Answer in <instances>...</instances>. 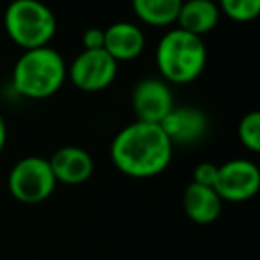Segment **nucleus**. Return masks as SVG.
<instances>
[{
    "label": "nucleus",
    "mask_w": 260,
    "mask_h": 260,
    "mask_svg": "<svg viewBox=\"0 0 260 260\" xmlns=\"http://www.w3.org/2000/svg\"><path fill=\"white\" fill-rule=\"evenodd\" d=\"M173 152L162 126L136 119L112 138L109 157L119 173L145 180L162 175L173 160Z\"/></svg>",
    "instance_id": "f257e3e1"
},
{
    "label": "nucleus",
    "mask_w": 260,
    "mask_h": 260,
    "mask_svg": "<svg viewBox=\"0 0 260 260\" xmlns=\"http://www.w3.org/2000/svg\"><path fill=\"white\" fill-rule=\"evenodd\" d=\"M68 80V64L54 47L23 50L11 72V86L27 100H45L61 91Z\"/></svg>",
    "instance_id": "f03ea898"
},
{
    "label": "nucleus",
    "mask_w": 260,
    "mask_h": 260,
    "mask_svg": "<svg viewBox=\"0 0 260 260\" xmlns=\"http://www.w3.org/2000/svg\"><path fill=\"white\" fill-rule=\"evenodd\" d=\"M207 45L203 38L171 27L155 48V66L160 79L170 86H185L200 79L207 68Z\"/></svg>",
    "instance_id": "7ed1b4c3"
},
{
    "label": "nucleus",
    "mask_w": 260,
    "mask_h": 260,
    "mask_svg": "<svg viewBox=\"0 0 260 260\" xmlns=\"http://www.w3.org/2000/svg\"><path fill=\"white\" fill-rule=\"evenodd\" d=\"M4 29L22 50L48 47L57 32V18L43 0H13L4 11Z\"/></svg>",
    "instance_id": "20e7f679"
},
{
    "label": "nucleus",
    "mask_w": 260,
    "mask_h": 260,
    "mask_svg": "<svg viewBox=\"0 0 260 260\" xmlns=\"http://www.w3.org/2000/svg\"><path fill=\"white\" fill-rule=\"evenodd\" d=\"M57 180L47 157L27 155L13 164L8 175V189L16 202L38 205L54 194Z\"/></svg>",
    "instance_id": "39448f33"
},
{
    "label": "nucleus",
    "mask_w": 260,
    "mask_h": 260,
    "mask_svg": "<svg viewBox=\"0 0 260 260\" xmlns=\"http://www.w3.org/2000/svg\"><path fill=\"white\" fill-rule=\"evenodd\" d=\"M119 64L104 50H82L68 64V80L84 93L107 89L118 77Z\"/></svg>",
    "instance_id": "423d86ee"
},
{
    "label": "nucleus",
    "mask_w": 260,
    "mask_h": 260,
    "mask_svg": "<svg viewBox=\"0 0 260 260\" xmlns=\"http://www.w3.org/2000/svg\"><path fill=\"white\" fill-rule=\"evenodd\" d=\"M260 171L249 159H232L221 164L214 191L221 200L230 203H242L258 192Z\"/></svg>",
    "instance_id": "0eeeda50"
},
{
    "label": "nucleus",
    "mask_w": 260,
    "mask_h": 260,
    "mask_svg": "<svg viewBox=\"0 0 260 260\" xmlns=\"http://www.w3.org/2000/svg\"><path fill=\"white\" fill-rule=\"evenodd\" d=\"M130 104L138 121L160 125L175 109V94L160 77H146L134 86Z\"/></svg>",
    "instance_id": "6e6552de"
},
{
    "label": "nucleus",
    "mask_w": 260,
    "mask_h": 260,
    "mask_svg": "<svg viewBox=\"0 0 260 260\" xmlns=\"http://www.w3.org/2000/svg\"><path fill=\"white\" fill-rule=\"evenodd\" d=\"M160 126L173 146H189L196 145L205 138L210 123L202 109L192 105H180V107L175 105V109L166 116Z\"/></svg>",
    "instance_id": "1a4fd4ad"
},
{
    "label": "nucleus",
    "mask_w": 260,
    "mask_h": 260,
    "mask_svg": "<svg viewBox=\"0 0 260 260\" xmlns=\"http://www.w3.org/2000/svg\"><path fill=\"white\" fill-rule=\"evenodd\" d=\"M146 48V34L134 22H114L104 29V50L116 62L136 61Z\"/></svg>",
    "instance_id": "9d476101"
},
{
    "label": "nucleus",
    "mask_w": 260,
    "mask_h": 260,
    "mask_svg": "<svg viewBox=\"0 0 260 260\" xmlns=\"http://www.w3.org/2000/svg\"><path fill=\"white\" fill-rule=\"evenodd\" d=\"M57 184L80 185L86 184L94 173V160L87 150L75 145L61 146L48 159Z\"/></svg>",
    "instance_id": "9b49d317"
},
{
    "label": "nucleus",
    "mask_w": 260,
    "mask_h": 260,
    "mask_svg": "<svg viewBox=\"0 0 260 260\" xmlns=\"http://www.w3.org/2000/svg\"><path fill=\"white\" fill-rule=\"evenodd\" d=\"M182 207H184L185 216L192 223L210 224L219 219L221 210H223V200L217 196L214 187H207V185H200L191 182L184 189Z\"/></svg>",
    "instance_id": "f8f14e48"
},
{
    "label": "nucleus",
    "mask_w": 260,
    "mask_h": 260,
    "mask_svg": "<svg viewBox=\"0 0 260 260\" xmlns=\"http://www.w3.org/2000/svg\"><path fill=\"white\" fill-rule=\"evenodd\" d=\"M219 20L221 11L216 0H184L175 27L203 38L216 29Z\"/></svg>",
    "instance_id": "ddd939ff"
},
{
    "label": "nucleus",
    "mask_w": 260,
    "mask_h": 260,
    "mask_svg": "<svg viewBox=\"0 0 260 260\" xmlns=\"http://www.w3.org/2000/svg\"><path fill=\"white\" fill-rule=\"evenodd\" d=\"M184 0H132L136 18L148 27L168 29L175 25Z\"/></svg>",
    "instance_id": "4468645a"
},
{
    "label": "nucleus",
    "mask_w": 260,
    "mask_h": 260,
    "mask_svg": "<svg viewBox=\"0 0 260 260\" xmlns=\"http://www.w3.org/2000/svg\"><path fill=\"white\" fill-rule=\"evenodd\" d=\"M221 16L237 23H249L260 15V0H216Z\"/></svg>",
    "instance_id": "2eb2a0df"
},
{
    "label": "nucleus",
    "mask_w": 260,
    "mask_h": 260,
    "mask_svg": "<svg viewBox=\"0 0 260 260\" xmlns=\"http://www.w3.org/2000/svg\"><path fill=\"white\" fill-rule=\"evenodd\" d=\"M237 138L248 152H260V112L249 111L241 118L237 125Z\"/></svg>",
    "instance_id": "dca6fc26"
},
{
    "label": "nucleus",
    "mask_w": 260,
    "mask_h": 260,
    "mask_svg": "<svg viewBox=\"0 0 260 260\" xmlns=\"http://www.w3.org/2000/svg\"><path fill=\"white\" fill-rule=\"evenodd\" d=\"M217 171H219V166L214 162H200L194 166V171H192V182L200 185H207V187H214L217 180Z\"/></svg>",
    "instance_id": "f3484780"
},
{
    "label": "nucleus",
    "mask_w": 260,
    "mask_h": 260,
    "mask_svg": "<svg viewBox=\"0 0 260 260\" xmlns=\"http://www.w3.org/2000/svg\"><path fill=\"white\" fill-rule=\"evenodd\" d=\"M82 50H98L104 48V29L100 27H91L86 29L82 34Z\"/></svg>",
    "instance_id": "a211bd4d"
},
{
    "label": "nucleus",
    "mask_w": 260,
    "mask_h": 260,
    "mask_svg": "<svg viewBox=\"0 0 260 260\" xmlns=\"http://www.w3.org/2000/svg\"><path fill=\"white\" fill-rule=\"evenodd\" d=\"M6 145H8V121L0 112V153L6 150Z\"/></svg>",
    "instance_id": "6ab92c4d"
}]
</instances>
